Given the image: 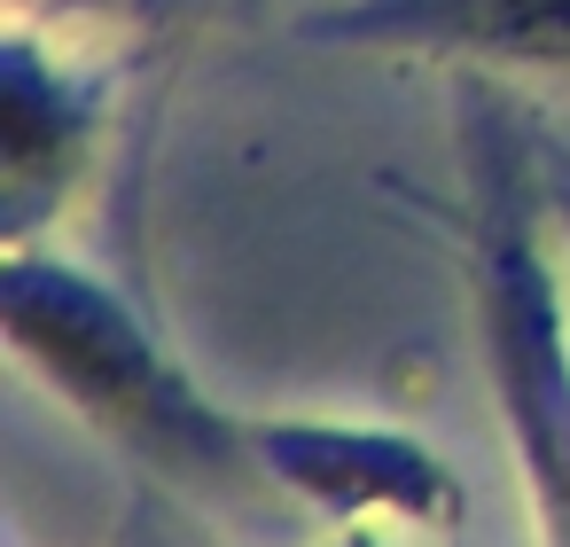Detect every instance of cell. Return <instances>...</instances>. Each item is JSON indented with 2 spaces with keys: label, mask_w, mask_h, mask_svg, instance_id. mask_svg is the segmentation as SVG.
<instances>
[{
  "label": "cell",
  "mask_w": 570,
  "mask_h": 547,
  "mask_svg": "<svg viewBox=\"0 0 570 547\" xmlns=\"http://www.w3.org/2000/svg\"><path fill=\"white\" fill-rule=\"evenodd\" d=\"M0 290H9V344H17V360L87 430H102L149 477L188 492V508L258 524L274 539L313 524L282 492V477L266 469L258 430L219 414L110 282H95L87 266L40 258L24 243V251H9V282Z\"/></svg>",
  "instance_id": "1"
},
{
  "label": "cell",
  "mask_w": 570,
  "mask_h": 547,
  "mask_svg": "<svg viewBox=\"0 0 570 547\" xmlns=\"http://www.w3.org/2000/svg\"><path fill=\"white\" fill-rule=\"evenodd\" d=\"M469 157H476V329L500 422L515 438L523 500L539 547H570V329L554 297V258L539 243V149L492 102H469Z\"/></svg>",
  "instance_id": "2"
},
{
  "label": "cell",
  "mask_w": 570,
  "mask_h": 547,
  "mask_svg": "<svg viewBox=\"0 0 570 547\" xmlns=\"http://www.w3.org/2000/svg\"><path fill=\"white\" fill-rule=\"evenodd\" d=\"M250 430L282 492L328 531L445 547V531L461 524L453 461L406 430H375V422H250Z\"/></svg>",
  "instance_id": "3"
},
{
  "label": "cell",
  "mask_w": 570,
  "mask_h": 547,
  "mask_svg": "<svg viewBox=\"0 0 570 547\" xmlns=\"http://www.w3.org/2000/svg\"><path fill=\"white\" fill-rule=\"evenodd\" d=\"M0 118H9V141H0V204H9V251H24L95 157L102 79L63 40L32 32V25H9V95H0Z\"/></svg>",
  "instance_id": "4"
},
{
  "label": "cell",
  "mask_w": 570,
  "mask_h": 547,
  "mask_svg": "<svg viewBox=\"0 0 570 547\" xmlns=\"http://www.w3.org/2000/svg\"><path fill=\"white\" fill-rule=\"evenodd\" d=\"M305 40L461 56L476 71L570 87V0H321Z\"/></svg>",
  "instance_id": "5"
},
{
  "label": "cell",
  "mask_w": 570,
  "mask_h": 547,
  "mask_svg": "<svg viewBox=\"0 0 570 547\" xmlns=\"http://www.w3.org/2000/svg\"><path fill=\"white\" fill-rule=\"evenodd\" d=\"M149 9H157V0H9V25H32V32L79 48V40H102V32L149 17Z\"/></svg>",
  "instance_id": "6"
},
{
  "label": "cell",
  "mask_w": 570,
  "mask_h": 547,
  "mask_svg": "<svg viewBox=\"0 0 570 547\" xmlns=\"http://www.w3.org/2000/svg\"><path fill=\"white\" fill-rule=\"evenodd\" d=\"M539 149V196H547V219L562 227V251H570V149L562 141H531Z\"/></svg>",
  "instance_id": "7"
},
{
  "label": "cell",
  "mask_w": 570,
  "mask_h": 547,
  "mask_svg": "<svg viewBox=\"0 0 570 547\" xmlns=\"http://www.w3.org/2000/svg\"><path fill=\"white\" fill-rule=\"evenodd\" d=\"M328 547H406V539H367V531H336Z\"/></svg>",
  "instance_id": "8"
}]
</instances>
